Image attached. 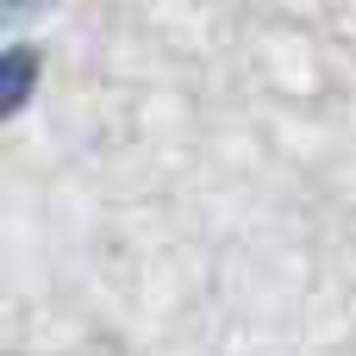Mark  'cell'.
Here are the masks:
<instances>
[{"instance_id":"1","label":"cell","mask_w":356,"mask_h":356,"mask_svg":"<svg viewBox=\"0 0 356 356\" xmlns=\"http://www.w3.org/2000/svg\"><path fill=\"white\" fill-rule=\"evenodd\" d=\"M31 69H38V63H31L25 50H19V56H0V119L31 94Z\"/></svg>"},{"instance_id":"2","label":"cell","mask_w":356,"mask_h":356,"mask_svg":"<svg viewBox=\"0 0 356 356\" xmlns=\"http://www.w3.org/2000/svg\"><path fill=\"white\" fill-rule=\"evenodd\" d=\"M0 6H6V13H19V6H38V0H0Z\"/></svg>"}]
</instances>
